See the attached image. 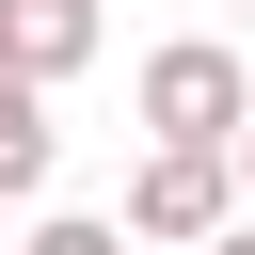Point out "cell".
Wrapping results in <instances>:
<instances>
[{"mask_svg":"<svg viewBox=\"0 0 255 255\" xmlns=\"http://www.w3.org/2000/svg\"><path fill=\"white\" fill-rule=\"evenodd\" d=\"M128 112H143L159 143H239V128H255V64H239L223 32H175V48H143Z\"/></svg>","mask_w":255,"mask_h":255,"instance_id":"cell-1","label":"cell"},{"mask_svg":"<svg viewBox=\"0 0 255 255\" xmlns=\"http://www.w3.org/2000/svg\"><path fill=\"white\" fill-rule=\"evenodd\" d=\"M128 239H175V255H207L223 223H239V175H223V143H143V175H128V207H112Z\"/></svg>","mask_w":255,"mask_h":255,"instance_id":"cell-2","label":"cell"},{"mask_svg":"<svg viewBox=\"0 0 255 255\" xmlns=\"http://www.w3.org/2000/svg\"><path fill=\"white\" fill-rule=\"evenodd\" d=\"M96 48H112V16H96V0H0V64H16L32 96H64Z\"/></svg>","mask_w":255,"mask_h":255,"instance_id":"cell-3","label":"cell"},{"mask_svg":"<svg viewBox=\"0 0 255 255\" xmlns=\"http://www.w3.org/2000/svg\"><path fill=\"white\" fill-rule=\"evenodd\" d=\"M48 159H64V128H48V96L0 64V207H32V191H48Z\"/></svg>","mask_w":255,"mask_h":255,"instance_id":"cell-4","label":"cell"},{"mask_svg":"<svg viewBox=\"0 0 255 255\" xmlns=\"http://www.w3.org/2000/svg\"><path fill=\"white\" fill-rule=\"evenodd\" d=\"M16 255H128V223H96V207H48V223H32Z\"/></svg>","mask_w":255,"mask_h":255,"instance_id":"cell-5","label":"cell"},{"mask_svg":"<svg viewBox=\"0 0 255 255\" xmlns=\"http://www.w3.org/2000/svg\"><path fill=\"white\" fill-rule=\"evenodd\" d=\"M223 175H239V223H255V128H239V143H223Z\"/></svg>","mask_w":255,"mask_h":255,"instance_id":"cell-6","label":"cell"},{"mask_svg":"<svg viewBox=\"0 0 255 255\" xmlns=\"http://www.w3.org/2000/svg\"><path fill=\"white\" fill-rule=\"evenodd\" d=\"M207 255H255V223H223V239H207Z\"/></svg>","mask_w":255,"mask_h":255,"instance_id":"cell-7","label":"cell"}]
</instances>
